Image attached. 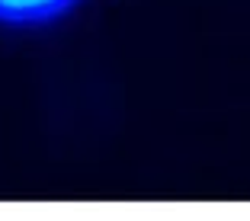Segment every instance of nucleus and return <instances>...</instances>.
<instances>
[{
  "instance_id": "1",
  "label": "nucleus",
  "mask_w": 250,
  "mask_h": 221,
  "mask_svg": "<svg viewBox=\"0 0 250 221\" xmlns=\"http://www.w3.org/2000/svg\"><path fill=\"white\" fill-rule=\"evenodd\" d=\"M81 0H0V26L29 29V26H48L67 16Z\"/></svg>"
}]
</instances>
